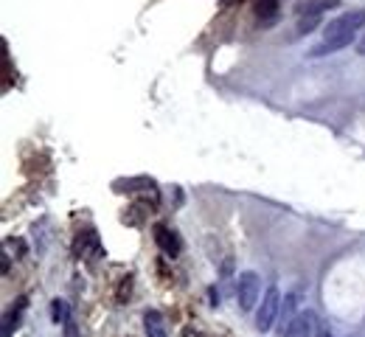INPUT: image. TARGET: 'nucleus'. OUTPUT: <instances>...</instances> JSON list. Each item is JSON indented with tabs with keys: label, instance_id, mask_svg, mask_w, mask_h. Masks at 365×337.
I'll return each instance as SVG.
<instances>
[{
	"label": "nucleus",
	"instance_id": "obj_13",
	"mask_svg": "<svg viewBox=\"0 0 365 337\" xmlns=\"http://www.w3.org/2000/svg\"><path fill=\"white\" fill-rule=\"evenodd\" d=\"M357 51H359V54H365V37H362V40L357 42Z\"/></svg>",
	"mask_w": 365,
	"mask_h": 337
},
{
	"label": "nucleus",
	"instance_id": "obj_9",
	"mask_svg": "<svg viewBox=\"0 0 365 337\" xmlns=\"http://www.w3.org/2000/svg\"><path fill=\"white\" fill-rule=\"evenodd\" d=\"M256 9H259V20H261L264 26H273V17H275V0H259Z\"/></svg>",
	"mask_w": 365,
	"mask_h": 337
},
{
	"label": "nucleus",
	"instance_id": "obj_4",
	"mask_svg": "<svg viewBox=\"0 0 365 337\" xmlns=\"http://www.w3.org/2000/svg\"><path fill=\"white\" fill-rule=\"evenodd\" d=\"M312 334H315V312L312 309L295 312V318L284 329V337H312Z\"/></svg>",
	"mask_w": 365,
	"mask_h": 337
},
{
	"label": "nucleus",
	"instance_id": "obj_3",
	"mask_svg": "<svg viewBox=\"0 0 365 337\" xmlns=\"http://www.w3.org/2000/svg\"><path fill=\"white\" fill-rule=\"evenodd\" d=\"M236 298H239V306L245 312H250L259 298H261V279L253 273V270H245V273L239 276V290H236Z\"/></svg>",
	"mask_w": 365,
	"mask_h": 337
},
{
	"label": "nucleus",
	"instance_id": "obj_12",
	"mask_svg": "<svg viewBox=\"0 0 365 337\" xmlns=\"http://www.w3.org/2000/svg\"><path fill=\"white\" fill-rule=\"evenodd\" d=\"M6 247L15 250V256H23V253H26V242H23V239H6Z\"/></svg>",
	"mask_w": 365,
	"mask_h": 337
},
{
	"label": "nucleus",
	"instance_id": "obj_15",
	"mask_svg": "<svg viewBox=\"0 0 365 337\" xmlns=\"http://www.w3.org/2000/svg\"><path fill=\"white\" fill-rule=\"evenodd\" d=\"M321 337H334V334H332V331H323V334H321Z\"/></svg>",
	"mask_w": 365,
	"mask_h": 337
},
{
	"label": "nucleus",
	"instance_id": "obj_14",
	"mask_svg": "<svg viewBox=\"0 0 365 337\" xmlns=\"http://www.w3.org/2000/svg\"><path fill=\"white\" fill-rule=\"evenodd\" d=\"M186 337H200V334H197V331H191V329H188V331H186Z\"/></svg>",
	"mask_w": 365,
	"mask_h": 337
},
{
	"label": "nucleus",
	"instance_id": "obj_8",
	"mask_svg": "<svg viewBox=\"0 0 365 337\" xmlns=\"http://www.w3.org/2000/svg\"><path fill=\"white\" fill-rule=\"evenodd\" d=\"M334 6H337V0H307V3L298 6V15L301 17H321L323 12H329Z\"/></svg>",
	"mask_w": 365,
	"mask_h": 337
},
{
	"label": "nucleus",
	"instance_id": "obj_10",
	"mask_svg": "<svg viewBox=\"0 0 365 337\" xmlns=\"http://www.w3.org/2000/svg\"><path fill=\"white\" fill-rule=\"evenodd\" d=\"M67 312H70V309H67L65 301L56 298V301L51 304V320H54V323H67Z\"/></svg>",
	"mask_w": 365,
	"mask_h": 337
},
{
	"label": "nucleus",
	"instance_id": "obj_5",
	"mask_svg": "<svg viewBox=\"0 0 365 337\" xmlns=\"http://www.w3.org/2000/svg\"><path fill=\"white\" fill-rule=\"evenodd\" d=\"M155 242H158V247H161L166 256H177V253H180V239H177V233H175L172 228H166V225H155Z\"/></svg>",
	"mask_w": 365,
	"mask_h": 337
},
{
	"label": "nucleus",
	"instance_id": "obj_7",
	"mask_svg": "<svg viewBox=\"0 0 365 337\" xmlns=\"http://www.w3.org/2000/svg\"><path fill=\"white\" fill-rule=\"evenodd\" d=\"M143 329L149 337H169L166 334V323H163V315L149 309V312H143Z\"/></svg>",
	"mask_w": 365,
	"mask_h": 337
},
{
	"label": "nucleus",
	"instance_id": "obj_6",
	"mask_svg": "<svg viewBox=\"0 0 365 337\" xmlns=\"http://www.w3.org/2000/svg\"><path fill=\"white\" fill-rule=\"evenodd\" d=\"M76 253L82 256V258H96L99 253H102V245H99V236H96V231H85L79 239H76Z\"/></svg>",
	"mask_w": 365,
	"mask_h": 337
},
{
	"label": "nucleus",
	"instance_id": "obj_1",
	"mask_svg": "<svg viewBox=\"0 0 365 337\" xmlns=\"http://www.w3.org/2000/svg\"><path fill=\"white\" fill-rule=\"evenodd\" d=\"M365 26V9H357V12H346L340 15L337 20H332L323 31V42L318 48L309 51V56H326V54H334V51H343L346 45L354 42L357 31Z\"/></svg>",
	"mask_w": 365,
	"mask_h": 337
},
{
	"label": "nucleus",
	"instance_id": "obj_2",
	"mask_svg": "<svg viewBox=\"0 0 365 337\" xmlns=\"http://www.w3.org/2000/svg\"><path fill=\"white\" fill-rule=\"evenodd\" d=\"M278 315H281V295H278V287L270 284V287L264 290L261 306H259V312H256V329H259V331H270L273 323L278 320Z\"/></svg>",
	"mask_w": 365,
	"mask_h": 337
},
{
	"label": "nucleus",
	"instance_id": "obj_11",
	"mask_svg": "<svg viewBox=\"0 0 365 337\" xmlns=\"http://www.w3.org/2000/svg\"><path fill=\"white\" fill-rule=\"evenodd\" d=\"M318 23H321V17H301L298 31H301V34H309V31H315V28H318Z\"/></svg>",
	"mask_w": 365,
	"mask_h": 337
}]
</instances>
